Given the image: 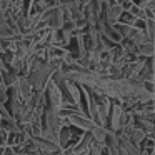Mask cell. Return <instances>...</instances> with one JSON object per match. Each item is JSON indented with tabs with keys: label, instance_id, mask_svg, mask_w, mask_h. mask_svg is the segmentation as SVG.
<instances>
[{
	"label": "cell",
	"instance_id": "obj_1",
	"mask_svg": "<svg viewBox=\"0 0 155 155\" xmlns=\"http://www.w3.org/2000/svg\"><path fill=\"white\" fill-rule=\"evenodd\" d=\"M67 120H68V125H70V127L78 128V130H82V132H88L95 125L94 120H92L84 110H78V112H75V114L68 115Z\"/></svg>",
	"mask_w": 155,
	"mask_h": 155
},
{
	"label": "cell",
	"instance_id": "obj_2",
	"mask_svg": "<svg viewBox=\"0 0 155 155\" xmlns=\"http://www.w3.org/2000/svg\"><path fill=\"white\" fill-rule=\"evenodd\" d=\"M88 134H90L92 140L104 143V142H105V138H107L108 128H107V127H102V125H94V127H92L90 130H88Z\"/></svg>",
	"mask_w": 155,
	"mask_h": 155
},
{
	"label": "cell",
	"instance_id": "obj_3",
	"mask_svg": "<svg viewBox=\"0 0 155 155\" xmlns=\"http://www.w3.org/2000/svg\"><path fill=\"white\" fill-rule=\"evenodd\" d=\"M137 57L142 58L153 57V42H145V44L137 45Z\"/></svg>",
	"mask_w": 155,
	"mask_h": 155
},
{
	"label": "cell",
	"instance_id": "obj_4",
	"mask_svg": "<svg viewBox=\"0 0 155 155\" xmlns=\"http://www.w3.org/2000/svg\"><path fill=\"white\" fill-rule=\"evenodd\" d=\"M128 138H130V140L134 142L135 145H138V147H140L142 140L145 138V132L142 130L140 127H137V125H135V127L130 130V134H128Z\"/></svg>",
	"mask_w": 155,
	"mask_h": 155
},
{
	"label": "cell",
	"instance_id": "obj_5",
	"mask_svg": "<svg viewBox=\"0 0 155 155\" xmlns=\"http://www.w3.org/2000/svg\"><path fill=\"white\" fill-rule=\"evenodd\" d=\"M143 32L147 34V37L153 42V37H155V20H145V28Z\"/></svg>",
	"mask_w": 155,
	"mask_h": 155
},
{
	"label": "cell",
	"instance_id": "obj_6",
	"mask_svg": "<svg viewBox=\"0 0 155 155\" xmlns=\"http://www.w3.org/2000/svg\"><path fill=\"white\" fill-rule=\"evenodd\" d=\"M8 8H10V0H0V14H5Z\"/></svg>",
	"mask_w": 155,
	"mask_h": 155
},
{
	"label": "cell",
	"instance_id": "obj_7",
	"mask_svg": "<svg viewBox=\"0 0 155 155\" xmlns=\"http://www.w3.org/2000/svg\"><path fill=\"white\" fill-rule=\"evenodd\" d=\"M50 155H62V152L58 150V152H54V153H50Z\"/></svg>",
	"mask_w": 155,
	"mask_h": 155
},
{
	"label": "cell",
	"instance_id": "obj_8",
	"mask_svg": "<svg viewBox=\"0 0 155 155\" xmlns=\"http://www.w3.org/2000/svg\"><path fill=\"white\" fill-rule=\"evenodd\" d=\"M37 155H45V153H37Z\"/></svg>",
	"mask_w": 155,
	"mask_h": 155
}]
</instances>
